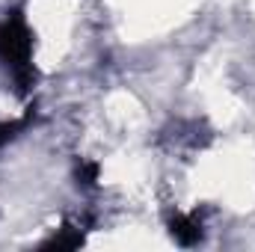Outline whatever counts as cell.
Segmentation results:
<instances>
[{
    "label": "cell",
    "mask_w": 255,
    "mask_h": 252,
    "mask_svg": "<svg viewBox=\"0 0 255 252\" xmlns=\"http://www.w3.org/2000/svg\"><path fill=\"white\" fill-rule=\"evenodd\" d=\"M169 235L184 244V247H193L202 241V220L196 214H172L169 217Z\"/></svg>",
    "instance_id": "2"
},
{
    "label": "cell",
    "mask_w": 255,
    "mask_h": 252,
    "mask_svg": "<svg viewBox=\"0 0 255 252\" xmlns=\"http://www.w3.org/2000/svg\"><path fill=\"white\" fill-rule=\"evenodd\" d=\"M0 60L12 68L18 92L24 95L36 80V68H33V33L21 9H12L9 18L0 21Z\"/></svg>",
    "instance_id": "1"
},
{
    "label": "cell",
    "mask_w": 255,
    "mask_h": 252,
    "mask_svg": "<svg viewBox=\"0 0 255 252\" xmlns=\"http://www.w3.org/2000/svg\"><path fill=\"white\" fill-rule=\"evenodd\" d=\"M27 125H30V113H27L24 119H12V122H3V125H0V145H6V142H9V139L18 133V130H24Z\"/></svg>",
    "instance_id": "4"
},
{
    "label": "cell",
    "mask_w": 255,
    "mask_h": 252,
    "mask_svg": "<svg viewBox=\"0 0 255 252\" xmlns=\"http://www.w3.org/2000/svg\"><path fill=\"white\" fill-rule=\"evenodd\" d=\"M95 181H98V163L80 160V166H77V184H83V187H92Z\"/></svg>",
    "instance_id": "5"
},
{
    "label": "cell",
    "mask_w": 255,
    "mask_h": 252,
    "mask_svg": "<svg viewBox=\"0 0 255 252\" xmlns=\"http://www.w3.org/2000/svg\"><path fill=\"white\" fill-rule=\"evenodd\" d=\"M83 244V235L77 232V229H71V226H65L63 232L54 238V241H48L45 244V250H57V252H65V250H77Z\"/></svg>",
    "instance_id": "3"
}]
</instances>
